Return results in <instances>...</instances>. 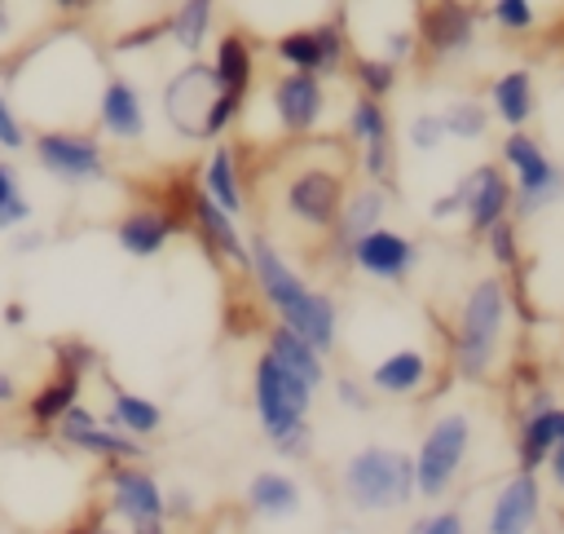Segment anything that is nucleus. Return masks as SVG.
I'll list each match as a JSON object with an SVG mask.
<instances>
[{"label": "nucleus", "instance_id": "nucleus-37", "mask_svg": "<svg viewBox=\"0 0 564 534\" xmlns=\"http://www.w3.org/2000/svg\"><path fill=\"white\" fill-rule=\"evenodd\" d=\"M485 18L502 31V35H533L542 26V13L533 0H489Z\"/></svg>", "mask_w": 564, "mask_h": 534}, {"label": "nucleus", "instance_id": "nucleus-12", "mask_svg": "<svg viewBox=\"0 0 564 534\" xmlns=\"http://www.w3.org/2000/svg\"><path fill=\"white\" fill-rule=\"evenodd\" d=\"M53 441L57 446H66V450H75V455H88V459H97V463H145V441H137V437H128L123 428H115V424H106L93 406H84V402H75L53 428Z\"/></svg>", "mask_w": 564, "mask_h": 534}, {"label": "nucleus", "instance_id": "nucleus-10", "mask_svg": "<svg viewBox=\"0 0 564 534\" xmlns=\"http://www.w3.org/2000/svg\"><path fill=\"white\" fill-rule=\"evenodd\" d=\"M414 40L419 57L432 66L463 62L480 40V9L471 0H419Z\"/></svg>", "mask_w": 564, "mask_h": 534}, {"label": "nucleus", "instance_id": "nucleus-46", "mask_svg": "<svg viewBox=\"0 0 564 534\" xmlns=\"http://www.w3.org/2000/svg\"><path fill=\"white\" fill-rule=\"evenodd\" d=\"M463 181H454L445 194H436L432 203H427V221H436V225H449V221H458L463 216Z\"/></svg>", "mask_w": 564, "mask_h": 534}, {"label": "nucleus", "instance_id": "nucleus-3", "mask_svg": "<svg viewBox=\"0 0 564 534\" xmlns=\"http://www.w3.org/2000/svg\"><path fill=\"white\" fill-rule=\"evenodd\" d=\"M313 402H317V393L304 380H295L286 366H278L264 349L256 353V362H251V410H256V424H260V432H264V441L278 459L300 463V459L313 455V424H308Z\"/></svg>", "mask_w": 564, "mask_h": 534}, {"label": "nucleus", "instance_id": "nucleus-34", "mask_svg": "<svg viewBox=\"0 0 564 534\" xmlns=\"http://www.w3.org/2000/svg\"><path fill=\"white\" fill-rule=\"evenodd\" d=\"M344 71L352 75L357 93H366L375 102H388L397 93V84H401V66L388 62V57H379V53H348V66Z\"/></svg>", "mask_w": 564, "mask_h": 534}, {"label": "nucleus", "instance_id": "nucleus-33", "mask_svg": "<svg viewBox=\"0 0 564 534\" xmlns=\"http://www.w3.org/2000/svg\"><path fill=\"white\" fill-rule=\"evenodd\" d=\"M441 124H445V137L449 141H485L489 137V124H494V115H489V106H485V97H449L445 106H441Z\"/></svg>", "mask_w": 564, "mask_h": 534}, {"label": "nucleus", "instance_id": "nucleus-30", "mask_svg": "<svg viewBox=\"0 0 564 534\" xmlns=\"http://www.w3.org/2000/svg\"><path fill=\"white\" fill-rule=\"evenodd\" d=\"M260 340H264V353L278 362V366H286L295 380H304L313 393H322L326 388V380H330V366H326V357L304 340V335H295L291 327H282V322H264V331H260Z\"/></svg>", "mask_w": 564, "mask_h": 534}, {"label": "nucleus", "instance_id": "nucleus-32", "mask_svg": "<svg viewBox=\"0 0 564 534\" xmlns=\"http://www.w3.org/2000/svg\"><path fill=\"white\" fill-rule=\"evenodd\" d=\"M216 13H220V0H176L163 22H167V40L185 53V57H203L212 31H216Z\"/></svg>", "mask_w": 564, "mask_h": 534}, {"label": "nucleus", "instance_id": "nucleus-20", "mask_svg": "<svg viewBox=\"0 0 564 534\" xmlns=\"http://www.w3.org/2000/svg\"><path fill=\"white\" fill-rule=\"evenodd\" d=\"M189 234L203 243V252H207L212 260H220V265H229L234 274L247 278L251 252H247V234H242L238 216H229L225 207H216L198 185H194V194H189Z\"/></svg>", "mask_w": 564, "mask_h": 534}, {"label": "nucleus", "instance_id": "nucleus-5", "mask_svg": "<svg viewBox=\"0 0 564 534\" xmlns=\"http://www.w3.org/2000/svg\"><path fill=\"white\" fill-rule=\"evenodd\" d=\"M471 446H476V419H471V410H463V406L441 410L423 428L419 446L410 450L414 455V494L427 499V503L445 499L458 485V477L467 472Z\"/></svg>", "mask_w": 564, "mask_h": 534}, {"label": "nucleus", "instance_id": "nucleus-54", "mask_svg": "<svg viewBox=\"0 0 564 534\" xmlns=\"http://www.w3.org/2000/svg\"><path fill=\"white\" fill-rule=\"evenodd\" d=\"M555 40H564V13H560V26H555Z\"/></svg>", "mask_w": 564, "mask_h": 534}, {"label": "nucleus", "instance_id": "nucleus-35", "mask_svg": "<svg viewBox=\"0 0 564 534\" xmlns=\"http://www.w3.org/2000/svg\"><path fill=\"white\" fill-rule=\"evenodd\" d=\"M480 243H485V256L494 260V274H516L524 265V243H520V221L516 216L494 221L480 234Z\"/></svg>", "mask_w": 564, "mask_h": 534}, {"label": "nucleus", "instance_id": "nucleus-9", "mask_svg": "<svg viewBox=\"0 0 564 534\" xmlns=\"http://www.w3.org/2000/svg\"><path fill=\"white\" fill-rule=\"evenodd\" d=\"M269 53L282 71H304V75H317V79H335V75H344L352 44H348L344 18H322V22L291 26V31L273 35Z\"/></svg>", "mask_w": 564, "mask_h": 534}, {"label": "nucleus", "instance_id": "nucleus-38", "mask_svg": "<svg viewBox=\"0 0 564 534\" xmlns=\"http://www.w3.org/2000/svg\"><path fill=\"white\" fill-rule=\"evenodd\" d=\"M445 141H449V137H445L441 110H414V115L405 119V146H410L414 154H436Z\"/></svg>", "mask_w": 564, "mask_h": 534}, {"label": "nucleus", "instance_id": "nucleus-13", "mask_svg": "<svg viewBox=\"0 0 564 534\" xmlns=\"http://www.w3.org/2000/svg\"><path fill=\"white\" fill-rule=\"evenodd\" d=\"M212 97H216L212 66H207L203 57H185V62L163 79V93H159V106H163L167 128H172L181 141H203V119H207Z\"/></svg>", "mask_w": 564, "mask_h": 534}, {"label": "nucleus", "instance_id": "nucleus-36", "mask_svg": "<svg viewBox=\"0 0 564 534\" xmlns=\"http://www.w3.org/2000/svg\"><path fill=\"white\" fill-rule=\"evenodd\" d=\"M35 207L26 199V185H22V172L9 154H0V229H18V225H31Z\"/></svg>", "mask_w": 564, "mask_h": 534}, {"label": "nucleus", "instance_id": "nucleus-6", "mask_svg": "<svg viewBox=\"0 0 564 534\" xmlns=\"http://www.w3.org/2000/svg\"><path fill=\"white\" fill-rule=\"evenodd\" d=\"M498 163L511 177V216L533 221L564 203V168L546 154L533 128H507L498 141Z\"/></svg>", "mask_w": 564, "mask_h": 534}, {"label": "nucleus", "instance_id": "nucleus-40", "mask_svg": "<svg viewBox=\"0 0 564 534\" xmlns=\"http://www.w3.org/2000/svg\"><path fill=\"white\" fill-rule=\"evenodd\" d=\"M167 40V22H163V13L159 18H145V22H137V26H128V31H119L115 40H110V53H145V49H154V44H163Z\"/></svg>", "mask_w": 564, "mask_h": 534}, {"label": "nucleus", "instance_id": "nucleus-42", "mask_svg": "<svg viewBox=\"0 0 564 534\" xmlns=\"http://www.w3.org/2000/svg\"><path fill=\"white\" fill-rule=\"evenodd\" d=\"M405 534H471V525L458 508H427V512L410 516Z\"/></svg>", "mask_w": 564, "mask_h": 534}, {"label": "nucleus", "instance_id": "nucleus-27", "mask_svg": "<svg viewBox=\"0 0 564 534\" xmlns=\"http://www.w3.org/2000/svg\"><path fill=\"white\" fill-rule=\"evenodd\" d=\"M242 503L260 521H291L304 512V485L286 468H260L242 485Z\"/></svg>", "mask_w": 564, "mask_h": 534}, {"label": "nucleus", "instance_id": "nucleus-28", "mask_svg": "<svg viewBox=\"0 0 564 534\" xmlns=\"http://www.w3.org/2000/svg\"><path fill=\"white\" fill-rule=\"evenodd\" d=\"M485 106L502 128H529L538 119V75L529 66H511L489 79Z\"/></svg>", "mask_w": 564, "mask_h": 534}, {"label": "nucleus", "instance_id": "nucleus-7", "mask_svg": "<svg viewBox=\"0 0 564 534\" xmlns=\"http://www.w3.org/2000/svg\"><path fill=\"white\" fill-rule=\"evenodd\" d=\"M352 185V159L348 154H335V159H304L286 181H282V212L291 216V225H300L304 234H317L326 238L339 207H344V194Z\"/></svg>", "mask_w": 564, "mask_h": 534}, {"label": "nucleus", "instance_id": "nucleus-48", "mask_svg": "<svg viewBox=\"0 0 564 534\" xmlns=\"http://www.w3.org/2000/svg\"><path fill=\"white\" fill-rule=\"evenodd\" d=\"M542 468H546V485H551V490L564 499V441H560V446L546 455V463H542ZM560 508H564V503H560Z\"/></svg>", "mask_w": 564, "mask_h": 534}, {"label": "nucleus", "instance_id": "nucleus-43", "mask_svg": "<svg viewBox=\"0 0 564 534\" xmlns=\"http://www.w3.org/2000/svg\"><path fill=\"white\" fill-rule=\"evenodd\" d=\"M326 384L335 388V402H339L344 410H357V415L375 410V393L366 388V380H357V375H330Z\"/></svg>", "mask_w": 564, "mask_h": 534}, {"label": "nucleus", "instance_id": "nucleus-47", "mask_svg": "<svg viewBox=\"0 0 564 534\" xmlns=\"http://www.w3.org/2000/svg\"><path fill=\"white\" fill-rule=\"evenodd\" d=\"M9 234H13V238H9V243H13V256H35V252L48 243V234L35 229V225H18V229H9Z\"/></svg>", "mask_w": 564, "mask_h": 534}, {"label": "nucleus", "instance_id": "nucleus-51", "mask_svg": "<svg viewBox=\"0 0 564 534\" xmlns=\"http://www.w3.org/2000/svg\"><path fill=\"white\" fill-rule=\"evenodd\" d=\"M13 31H18V9L13 0H0V40H13Z\"/></svg>", "mask_w": 564, "mask_h": 534}, {"label": "nucleus", "instance_id": "nucleus-39", "mask_svg": "<svg viewBox=\"0 0 564 534\" xmlns=\"http://www.w3.org/2000/svg\"><path fill=\"white\" fill-rule=\"evenodd\" d=\"M26 146H31L26 115L18 110V102L9 97V88H0V154H22Z\"/></svg>", "mask_w": 564, "mask_h": 534}, {"label": "nucleus", "instance_id": "nucleus-56", "mask_svg": "<svg viewBox=\"0 0 564 534\" xmlns=\"http://www.w3.org/2000/svg\"><path fill=\"white\" fill-rule=\"evenodd\" d=\"M560 168H564V163H560Z\"/></svg>", "mask_w": 564, "mask_h": 534}, {"label": "nucleus", "instance_id": "nucleus-11", "mask_svg": "<svg viewBox=\"0 0 564 534\" xmlns=\"http://www.w3.org/2000/svg\"><path fill=\"white\" fill-rule=\"evenodd\" d=\"M344 137L357 146L361 177L375 181V185H383L392 194V181H397V132H392L388 102H375L366 93H352V102L344 110Z\"/></svg>", "mask_w": 564, "mask_h": 534}, {"label": "nucleus", "instance_id": "nucleus-19", "mask_svg": "<svg viewBox=\"0 0 564 534\" xmlns=\"http://www.w3.org/2000/svg\"><path fill=\"white\" fill-rule=\"evenodd\" d=\"M176 234H189V225L167 203H137V207H128V212L115 216V243H119V252L128 260H154V256H163V247Z\"/></svg>", "mask_w": 564, "mask_h": 534}, {"label": "nucleus", "instance_id": "nucleus-4", "mask_svg": "<svg viewBox=\"0 0 564 534\" xmlns=\"http://www.w3.org/2000/svg\"><path fill=\"white\" fill-rule=\"evenodd\" d=\"M339 499L357 516H383V512H405L414 494V455L401 446L366 441L339 463Z\"/></svg>", "mask_w": 564, "mask_h": 534}, {"label": "nucleus", "instance_id": "nucleus-17", "mask_svg": "<svg viewBox=\"0 0 564 534\" xmlns=\"http://www.w3.org/2000/svg\"><path fill=\"white\" fill-rule=\"evenodd\" d=\"M93 119H97V137L119 141V146H137L150 132V110H145V93L137 88V79L110 71L101 75L97 102H93Z\"/></svg>", "mask_w": 564, "mask_h": 534}, {"label": "nucleus", "instance_id": "nucleus-49", "mask_svg": "<svg viewBox=\"0 0 564 534\" xmlns=\"http://www.w3.org/2000/svg\"><path fill=\"white\" fill-rule=\"evenodd\" d=\"M0 322H4L9 331H22V327L31 322V309H26L22 300H4V309H0Z\"/></svg>", "mask_w": 564, "mask_h": 534}, {"label": "nucleus", "instance_id": "nucleus-29", "mask_svg": "<svg viewBox=\"0 0 564 534\" xmlns=\"http://www.w3.org/2000/svg\"><path fill=\"white\" fill-rule=\"evenodd\" d=\"M84 380H88V375H79V371H70V366H57V362H53V371L22 397L26 424H31L35 432H48V428L84 397Z\"/></svg>", "mask_w": 564, "mask_h": 534}, {"label": "nucleus", "instance_id": "nucleus-8", "mask_svg": "<svg viewBox=\"0 0 564 534\" xmlns=\"http://www.w3.org/2000/svg\"><path fill=\"white\" fill-rule=\"evenodd\" d=\"M31 159L40 163L44 177L62 181V185H97L110 177V159H106V141L88 128L75 124H44L31 128Z\"/></svg>", "mask_w": 564, "mask_h": 534}, {"label": "nucleus", "instance_id": "nucleus-41", "mask_svg": "<svg viewBox=\"0 0 564 534\" xmlns=\"http://www.w3.org/2000/svg\"><path fill=\"white\" fill-rule=\"evenodd\" d=\"M53 362H57V366H70V371H79V375L101 371V353H97L84 335H62V340H53Z\"/></svg>", "mask_w": 564, "mask_h": 534}, {"label": "nucleus", "instance_id": "nucleus-25", "mask_svg": "<svg viewBox=\"0 0 564 534\" xmlns=\"http://www.w3.org/2000/svg\"><path fill=\"white\" fill-rule=\"evenodd\" d=\"M564 441V402H546L533 410L516 415V432H511V455L520 472H542L546 455Z\"/></svg>", "mask_w": 564, "mask_h": 534}, {"label": "nucleus", "instance_id": "nucleus-16", "mask_svg": "<svg viewBox=\"0 0 564 534\" xmlns=\"http://www.w3.org/2000/svg\"><path fill=\"white\" fill-rule=\"evenodd\" d=\"M101 485L106 516L123 521L128 530L163 521V485L145 463H101Z\"/></svg>", "mask_w": 564, "mask_h": 534}, {"label": "nucleus", "instance_id": "nucleus-52", "mask_svg": "<svg viewBox=\"0 0 564 534\" xmlns=\"http://www.w3.org/2000/svg\"><path fill=\"white\" fill-rule=\"evenodd\" d=\"M18 397H22V388H18V380H13V375H9L4 366H0V406H13Z\"/></svg>", "mask_w": 564, "mask_h": 534}, {"label": "nucleus", "instance_id": "nucleus-21", "mask_svg": "<svg viewBox=\"0 0 564 534\" xmlns=\"http://www.w3.org/2000/svg\"><path fill=\"white\" fill-rule=\"evenodd\" d=\"M432 375H436V357L419 344H401V349L379 353L366 366V388L375 397H414L432 388Z\"/></svg>", "mask_w": 564, "mask_h": 534}, {"label": "nucleus", "instance_id": "nucleus-22", "mask_svg": "<svg viewBox=\"0 0 564 534\" xmlns=\"http://www.w3.org/2000/svg\"><path fill=\"white\" fill-rule=\"evenodd\" d=\"M458 181H463V199H467L463 203V221H467L471 238H480L494 221L511 216V177L502 172V163L485 159V163L467 168Z\"/></svg>", "mask_w": 564, "mask_h": 534}, {"label": "nucleus", "instance_id": "nucleus-18", "mask_svg": "<svg viewBox=\"0 0 564 534\" xmlns=\"http://www.w3.org/2000/svg\"><path fill=\"white\" fill-rule=\"evenodd\" d=\"M542 508H546L542 472H520V468H516V472L502 477L498 490L489 494L480 534H533L538 521H542Z\"/></svg>", "mask_w": 564, "mask_h": 534}, {"label": "nucleus", "instance_id": "nucleus-2", "mask_svg": "<svg viewBox=\"0 0 564 534\" xmlns=\"http://www.w3.org/2000/svg\"><path fill=\"white\" fill-rule=\"evenodd\" d=\"M507 331H511V282L507 274H485L467 287L458 305L449 331V371L467 384H485L498 371Z\"/></svg>", "mask_w": 564, "mask_h": 534}, {"label": "nucleus", "instance_id": "nucleus-23", "mask_svg": "<svg viewBox=\"0 0 564 534\" xmlns=\"http://www.w3.org/2000/svg\"><path fill=\"white\" fill-rule=\"evenodd\" d=\"M194 185H198L216 207H225L229 216L242 221V212H247V177H242V159H238V146H234V141L220 137V141L207 146Z\"/></svg>", "mask_w": 564, "mask_h": 534}, {"label": "nucleus", "instance_id": "nucleus-1", "mask_svg": "<svg viewBox=\"0 0 564 534\" xmlns=\"http://www.w3.org/2000/svg\"><path fill=\"white\" fill-rule=\"evenodd\" d=\"M251 252V269L247 278L256 282L260 305L273 313V322L291 327L295 335H304L322 357H330L339 349V300L322 287H313L291 260L286 252L269 238V234H251L247 238Z\"/></svg>", "mask_w": 564, "mask_h": 534}, {"label": "nucleus", "instance_id": "nucleus-26", "mask_svg": "<svg viewBox=\"0 0 564 534\" xmlns=\"http://www.w3.org/2000/svg\"><path fill=\"white\" fill-rule=\"evenodd\" d=\"M207 66H212L216 93L251 102V88H256V40H251V31L225 26L216 35V44H212V62Z\"/></svg>", "mask_w": 564, "mask_h": 534}, {"label": "nucleus", "instance_id": "nucleus-44", "mask_svg": "<svg viewBox=\"0 0 564 534\" xmlns=\"http://www.w3.org/2000/svg\"><path fill=\"white\" fill-rule=\"evenodd\" d=\"M379 57L397 62V66H410L419 57V40H414V26H388L383 31V44H379Z\"/></svg>", "mask_w": 564, "mask_h": 534}, {"label": "nucleus", "instance_id": "nucleus-15", "mask_svg": "<svg viewBox=\"0 0 564 534\" xmlns=\"http://www.w3.org/2000/svg\"><path fill=\"white\" fill-rule=\"evenodd\" d=\"M419 243L405 234V229H397V225H375L370 234H361L352 247H348V256H344V265L348 269H357L361 278H370V282H383V287H401L414 269H419Z\"/></svg>", "mask_w": 564, "mask_h": 534}, {"label": "nucleus", "instance_id": "nucleus-53", "mask_svg": "<svg viewBox=\"0 0 564 534\" xmlns=\"http://www.w3.org/2000/svg\"><path fill=\"white\" fill-rule=\"evenodd\" d=\"M128 534H172V525H167V521H154V525H137V530H128Z\"/></svg>", "mask_w": 564, "mask_h": 534}, {"label": "nucleus", "instance_id": "nucleus-24", "mask_svg": "<svg viewBox=\"0 0 564 534\" xmlns=\"http://www.w3.org/2000/svg\"><path fill=\"white\" fill-rule=\"evenodd\" d=\"M383 221H388V190L375 185V181L348 185L344 207H339V216H335V225H330V234H326V252H330L335 260H344L348 247H352L361 234H370L375 225H383Z\"/></svg>", "mask_w": 564, "mask_h": 534}, {"label": "nucleus", "instance_id": "nucleus-45", "mask_svg": "<svg viewBox=\"0 0 564 534\" xmlns=\"http://www.w3.org/2000/svg\"><path fill=\"white\" fill-rule=\"evenodd\" d=\"M194 516H198V499H194L185 485L163 490V521H167V525H189Z\"/></svg>", "mask_w": 564, "mask_h": 534}, {"label": "nucleus", "instance_id": "nucleus-55", "mask_svg": "<svg viewBox=\"0 0 564 534\" xmlns=\"http://www.w3.org/2000/svg\"><path fill=\"white\" fill-rule=\"evenodd\" d=\"M31 4H48V0H31Z\"/></svg>", "mask_w": 564, "mask_h": 534}, {"label": "nucleus", "instance_id": "nucleus-50", "mask_svg": "<svg viewBox=\"0 0 564 534\" xmlns=\"http://www.w3.org/2000/svg\"><path fill=\"white\" fill-rule=\"evenodd\" d=\"M48 4H53L57 18H84V13L97 9V0H48Z\"/></svg>", "mask_w": 564, "mask_h": 534}, {"label": "nucleus", "instance_id": "nucleus-14", "mask_svg": "<svg viewBox=\"0 0 564 534\" xmlns=\"http://www.w3.org/2000/svg\"><path fill=\"white\" fill-rule=\"evenodd\" d=\"M269 110L282 137H313L330 110L326 79L304 75V71H278L269 79Z\"/></svg>", "mask_w": 564, "mask_h": 534}, {"label": "nucleus", "instance_id": "nucleus-31", "mask_svg": "<svg viewBox=\"0 0 564 534\" xmlns=\"http://www.w3.org/2000/svg\"><path fill=\"white\" fill-rule=\"evenodd\" d=\"M101 384H106V424H115V428H123L128 437H137V441H150L159 428H163V406L154 402V397H145V393H137V388H123L115 375H106L101 371Z\"/></svg>", "mask_w": 564, "mask_h": 534}]
</instances>
